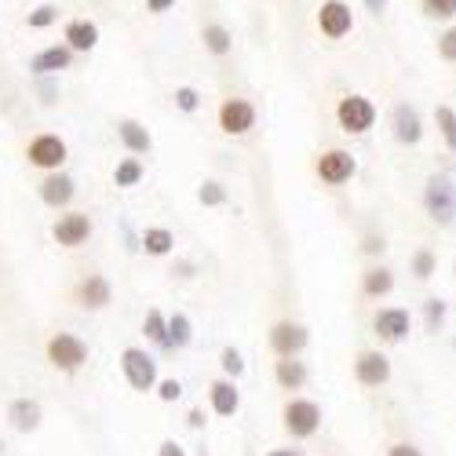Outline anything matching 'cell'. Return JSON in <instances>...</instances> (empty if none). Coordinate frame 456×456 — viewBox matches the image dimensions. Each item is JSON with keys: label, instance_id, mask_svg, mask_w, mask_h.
Listing matches in <instances>:
<instances>
[{"label": "cell", "instance_id": "6da1fadb", "mask_svg": "<svg viewBox=\"0 0 456 456\" xmlns=\"http://www.w3.org/2000/svg\"><path fill=\"white\" fill-rule=\"evenodd\" d=\"M45 358H48V365H52L55 372H62V376H77V372L88 365L92 347L85 344L77 332H52V336H48V344H45Z\"/></svg>", "mask_w": 456, "mask_h": 456}, {"label": "cell", "instance_id": "7a4b0ae2", "mask_svg": "<svg viewBox=\"0 0 456 456\" xmlns=\"http://www.w3.org/2000/svg\"><path fill=\"white\" fill-rule=\"evenodd\" d=\"M281 428L292 442H307L322 431V405L314 398H299L292 395L285 405H281Z\"/></svg>", "mask_w": 456, "mask_h": 456}, {"label": "cell", "instance_id": "3957f363", "mask_svg": "<svg viewBox=\"0 0 456 456\" xmlns=\"http://www.w3.org/2000/svg\"><path fill=\"white\" fill-rule=\"evenodd\" d=\"M424 212L431 216V223H438L442 231H449V226L456 223V183L442 172L428 175L424 183Z\"/></svg>", "mask_w": 456, "mask_h": 456}, {"label": "cell", "instance_id": "277c9868", "mask_svg": "<svg viewBox=\"0 0 456 456\" xmlns=\"http://www.w3.org/2000/svg\"><path fill=\"white\" fill-rule=\"evenodd\" d=\"M118 365H121L125 384H128L135 395H150V391L158 387V379H161V372H158V358L150 354L146 347H125Z\"/></svg>", "mask_w": 456, "mask_h": 456}, {"label": "cell", "instance_id": "5b68a950", "mask_svg": "<svg viewBox=\"0 0 456 456\" xmlns=\"http://www.w3.org/2000/svg\"><path fill=\"white\" fill-rule=\"evenodd\" d=\"M22 154H26V165L37 168V172H59L69 161V146L59 132H37L26 142Z\"/></svg>", "mask_w": 456, "mask_h": 456}, {"label": "cell", "instance_id": "8992f818", "mask_svg": "<svg viewBox=\"0 0 456 456\" xmlns=\"http://www.w3.org/2000/svg\"><path fill=\"white\" fill-rule=\"evenodd\" d=\"M376 118H379L376 102L369 95H362V92H347L344 99L336 102V125L344 128L347 135H365L376 125Z\"/></svg>", "mask_w": 456, "mask_h": 456}, {"label": "cell", "instance_id": "52a82bcc", "mask_svg": "<svg viewBox=\"0 0 456 456\" xmlns=\"http://www.w3.org/2000/svg\"><path fill=\"white\" fill-rule=\"evenodd\" d=\"M92 234H95V219L88 212H81V208H62L55 216V223H52V241L59 248H69V252L88 245Z\"/></svg>", "mask_w": 456, "mask_h": 456}, {"label": "cell", "instance_id": "ba28073f", "mask_svg": "<svg viewBox=\"0 0 456 456\" xmlns=\"http://www.w3.org/2000/svg\"><path fill=\"white\" fill-rule=\"evenodd\" d=\"M256 121H259V110H256V102L245 99V95L223 99L219 110H216V125H219V132H223V135H231V139L248 135V132L256 128Z\"/></svg>", "mask_w": 456, "mask_h": 456}, {"label": "cell", "instance_id": "9c48e42d", "mask_svg": "<svg viewBox=\"0 0 456 456\" xmlns=\"http://www.w3.org/2000/svg\"><path fill=\"white\" fill-rule=\"evenodd\" d=\"M311 344V329L303 322H292V318H281L267 329V347L274 351V358H296L303 354Z\"/></svg>", "mask_w": 456, "mask_h": 456}, {"label": "cell", "instance_id": "30bf717a", "mask_svg": "<svg viewBox=\"0 0 456 456\" xmlns=\"http://www.w3.org/2000/svg\"><path fill=\"white\" fill-rule=\"evenodd\" d=\"M354 172H358V161H354L351 150H344V146L322 150L318 161H314V175H318L325 186H344V183L354 179Z\"/></svg>", "mask_w": 456, "mask_h": 456}, {"label": "cell", "instance_id": "8fae6325", "mask_svg": "<svg viewBox=\"0 0 456 456\" xmlns=\"http://www.w3.org/2000/svg\"><path fill=\"white\" fill-rule=\"evenodd\" d=\"M314 22H318L325 41H344V37L354 29V12H351L347 0H322Z\"/></svg>", "mask_w": 456, "mask_h": 456}, {"label": "cell", "instance_id": "7c38bea8", "mask_svg": "<svg viewBox=\"0 0 456 456\" xmlns=\"http://www.w3.org/2000/svg\"><path fill=\"white\" fill-rule=\"evenodd\" d=\"M73 303L88 314H99L113 303V285L106 274H85L77 285H73Z\"/></svg>", "mask_w": 456, "mask_h": 456}, {"label": "cell", "instance_id": "4fadbf2b", "mask_svg": "<svg viewBox=\"0 0 456 456\" xmlns=\"http://www.w3.org/2000/svg\"><path fill=\"white\" fill-rule=\"evenodd\" d=\"M4 420H8V428L15 435H37V431H41V424H45V405L37 398H29V395H19V398L8 402Z\"/></svg>", "mask_w": 456, "mask_h": 456}, {"label": "cell", "instance_id": "5bb4252c", "mask_svg": "<svg viewBox=\"0 0 456 456\" xmlns=\"http://www.w3.org/2000/svg\"><path fill=\"white\" fill-rule=\"evenodd\" d=\"M37 194H41V205L52 208V212H62L73 205V198H77V179L66 175L62 168L59 172H45L41 186H37Z\"/></svg>", "mask_w": 456, "mask_h": 456}, {"label": "cell", "instance_id": "9a60e30c", "mask_svg": "<svg viewBox=\"0 0 456 456\" xmlns=\"http://www.w3.org/2000/svg\"><path fill=\"white\" fill-rule=\"evenodd\" d=\"M73 59H77V52L66 41H59V45H48L37 55H29V73L33 77H59L62 69H73Z\"/></svg>", "mask_w": 456, "mask_h": 456}, {"label": "cell", "instance_id": "2e32d148", "mask_svg": "<svg viewBox=\"0 0 456 456\" xmlns=\"http://www.w3.org/2000/svg\"><path fill=\"white\" fill-rule=\"evenodd\" d=\"M354 379L362 387L376 391V387H384L387 379H391V358L384 351H358L354 358Z\"/></svg>", "mask_w": 456, "mask_h": 456}, {"label": "cell", "instance_id": "e0dca14e", "mask_svg": "<svg viewBox=\"0 0 456 456\" xmlns=\"http://www.w3.org/2000/svg\"><path fill=\"white\" fill-rule=\"evenodd\" d=\"M372 332L384 339V344H402L412 332V314L405 307H379L372 314Z\"/></svg>", "mask_w": 456, "mask_h": 456}, {"label": "cell", "instance_id": "ac0fdd59", "mask_svg": "<svg viewBox=\"0 0 456 456\" xmlns=\"http://www.w3.org/2000/svg\"><path fill=\"white\" fill-rule=\"evenodd\" d=\"M208 409L219 416V420H231V416L241 412V391H238V379L231 376H216L208 384Z\"/></svg>", "mask_w": 456, "mask_h": 456}, {"label": "cell", "instance_id": "d6986e66", "mask_svg": "<svg viewBox=\"0 0 456 456\" xmlns=\"http://www.w3.org/2000/svg\"><path fill=\"white\" fill-rule=\"evenodd\" d=\"M391 135L402 142V146H416L424 139V118H420V110L409 106V102H398L391 110Z\"/></svg>", "mask_w": 456, "mask_h": 456}, {"label": "cell", "instance_id": "ffe728a7", "mask_svg": "<svg viewBox=\"0 0 456 456\" xmlns=\"http://www.w3.org/2000/svg\"><path fill=\"white\" fill-rule=\"evenodd\" d=\"M113 128H118V139L121 146L128 150V154L135 158H150V150H154V135H150V128L135 118H118L113 121Z\"/></svg>", "mask_w": 456, "mask_h": 456}, {"label": "cell", "instance_id": "44dd1931", "mask_svg": "<svg viewBox=\"0 0 456 456\" xmlns=\"http://www.w3.org/2000/svg\"><path fill=\"white\" fill-rule=\"evenodd\" d=\"M62 41L77 52V55H88L99 48V26L92 19H69L62 26Z\"/></svg>", "mask_w": 456, "mask_h": 456}, {"label": "cell", "instance_id": "7402d4cb", "mask_svg": "<svg viewBox=\"0 0 456 456\" xmlns=\"http://www.w3.org/2000/svg\"><path fill=\"white\" fill-rule=\"evenodd\" d=\"M307 379H311V369H307V362H299V354L274 362V384L281 391H289V395L292 391H303V387H307Z\"/></svg>", "mask_w": 456, "mask_h": 456}, {"label": "cell", "instance_id": "603a6c76", "mask_svg": "<svg viewBox=\"0 0 456 456\" xmlns=\"http://www.w3.org/2000/svg\"><path fill=\"white\" fill-rule=\"evenodd\" d=\"M139 252H146L150 259H165L175 252V234L168 226H146L139 234Z\"/></svg>", "mask_w": 456, "mask_h": 456}, {"label": "cell", "instance_id": "cb8c5ba5", "mask_svg": "<svg viewBox=\"0 0 456 456\" xmlns=\"http://www.w3.org/2000/svg\"><path fill=\"white\" fill-rule=\"evenodd\" d=\"M201 48L212 55V59H226L234 52V33L226 29L223 22H205L201 26Z\"/></svg>", "mask_w": 456, "mask_h": 456}, {"label": "cell", "instance_id": "d4e9b609", "mask_svg": "<svg viewBox=\"0 0 456 456\" xmlns=\"http://www.w3.org/2000/svg\"><path fill=\"white\" fill-rule=\"evenodd\" d=\"M142 336H146V344H154L158 351H172V344H168V314L161 311V307H150L146 311V318H142Z\"/></svg>", "mask_w": 456, "mask_h": 456}, {"label": "cell", "instance_id": "484cf974", "mask_svg": "<svg viewBox=\"0 0 456 456\" xmlns=\"http://www.w3.org/2000/svg\"><path fill=\"white\" fill-rule=\"evenodd\" d=\"M362 292H365L369 299H384V296H391V292H395V271L384 267V263L369 267V271L362 274Z\"/></svg>", "mask_w": 456, "mask_h": 456}, {"label": "cell", "instance_id": "4316f807", "mask_svg": "<svg viewBox=\"0 0 456 456\" xmlns=\"http://www.w3.org/2000/svg\"><path fill=\"white\" fill-rule=\"evenodd\" d=\"M142 175H146V165H142V158H135V154H128V158H121L118 165H113V186H118V190L139 186Z\"/></svg>", "mask_w": 456, "mask_h": 456}, {"label": "cell", "instance_id": "83f0119b", "mask_svg": "<svg viewBox=\"0 0 456 456\" xmlns=\"http://www.w3.org/2000/svg\"><path fill=\"white\" fill-rule=\"evenodd\" d=\"M168 344H172V351H186L194 344V322H190V314H183V311L168 314Z\"/></svg>", "mask_w": 456, "mask_h": 456}, {"label": "cell", "instance_id": "f1b7e54d", "mask_svg": "<svg viewBox=\"0 0 456 456\" xmlns=\"http://www.w3.org/2000/svg\"><path fill=\"white\" fill-rule=\"evenodd\" d=\"M198 201H201L205 208H223L226 201H231V190H226L219 179H205V183L198 186Z\"/></svg>", "mask_w": 456, "mask_h": 456}, {"label": "cell", "instance_id": "f546056e", "mask_svg": "<svg viewBox=\"0 0 456 456\" xmlns=\"http://www.w3.org/2000/svg\"><path fill=\"white\" fill-rule=\"evenodd\" d=\"M435 125H438L445 146L452 150V158H456V110L452 106H435Z\"/></svg>", "mask_w": 456, "mask_h": 456}, {"label": "cell", "instance_id": "4dcf8cb0", "mask_svg": "<svg viewBox=\"0 0 456 456\" xmlns=\"http://www.w3.org/2000/svg\"><path fill=\"white\" fill-rule=\"evenodd\" d=\"M219 369H223V376H231V379H241L245 376V354L234 347V344H226L223 351H219Z\"/></svg>", "mask_w": 456, "mask_h": 456}, {"label": "cell", "instance_id": "1f68e13d", "mask_svg": "<svg viewBox=\"0 0 456 456\" xmlns=\"http://www.w3.org/2000/svg\"><path fill=\"white\" fill-rule=\"evenodd\" d=\"M445 314H449V303H445V299H438V296L424 299V329H428V332H442Z\"/></svg>", "mask_w": 456, "mask_h": 456}, {"label": "cell", "instance_id": "d6a6232c", "mask_svg": "<svg viewBox=\"0 0 456 456\" xmlns=\"http://www.w3.org/2000/svg\"><path fill=\"white\" fill-rule=\"evenodd\" d=\"M409 267H412V274L420 278V281H428V278H435V271H438V256H435L431 248H416Z\"/></svg>", "mask_w": 456, "mask_h": 456}, {"label": "cell", "instance_id": "836d02e7", "mask_svg": "<svg viewBox=\"0 0 456 456\" xmlns=\"http://www.w3.org/2000/svg\"><path fill=\"white\" fill-rule=\"evenodd\" d=\"M172 102H175L179 113H198V110H201V92H198L194 85H179V88L172 92Z\"/></svg>", "mask_w": 456, "mask_h": 456}, {"label": "cell", "instance_id": "e575fe53", "mask_svg": "<svg viewBox=\"0 0 456 456\" xmlns=\"http://www.w3.org/2000/svg\"><path fill=\"white\" fill-rule=\"evenodd\" d=\"M59 22V4H37L33 12H26V26L29 29H48Z\"/></svg>", "mask_w": 456, "mask_h": 456}, {"label": "cell", "instance_id": "d590c367", "mask_svg": "<svg viewBox=\"0 0 456 456\" xmlns=\"http://www.w3.org/2000/svg\"><path fill=\"white\" fill-rule=\"evenodd\" d=\"M420 12L435 22H452L456 19V0H420Z\"/></svg>", "mask_w": 456, "mask_h": 456}, {"label": "cell", "instance_id": "8d00e7d4", "mask_svg": "<svg viewBox=\"0 0 456 456\" xmlns=\"http://www.w3.org/2000/svg\"><path fill=\"white\" fill-rule=\"evenodd\" d=\"M154 395L161 398V402H179L183 398V379H175V376H165V379H158V387H154Z\"/></svg>", "mask_w": 456, "mask_h": 456}, {"label": "cell", "instance_id": "74e56055", "mask_svg": "<svg viewBox=\"0 0 456 456\" xmlns=\"http://www.w3.org/2000/svg\"><path fill=\"white\" fill-rule=\"evenodd\" d=\"M438 59L442 62H456V26H449L445 33H438Z\"/></svg>", "mask_w": 456, "mask_h": 456}, {"label": "cell", "instance_id": "f35d334b", "mask_svg": "<svg viewBox=\"0 0 456 456\" xmlns=\"http://www.w3.org/2000/svg\"><path fill=\"white\" fill-rule=\"evenodd\" d=\"M37 95H41V106H55V99H59V81H55V77H37Z\"/></svg>", "mask_w": 456, "mask_h": 456}, {"label": "cell", "instance_id": "ab89813d", "mask_svg": "<svg viewBox=\"0 0 456 456\" xmlns=\"http://www.w3.org/2000/svg\"><path fill=\"white\" fill-rule=\"evenodd\" d=\"M362 252H365V256H384V252H387V238L376 234V231H369V234L362 238Z\"/></svg>", "mask_w": 456, "mask_h": 456}, {"label": "cell", "instance_id": "60d3db41", "mask_svg": "<svg viewBox=\"0 0 456 456\" xmlns=\"http://www.w3.org/2000/svg\"><path fill=\"white\" fill-rule=\"evenodd\" d=\"M387 456H424V449L412 445V442H391L387 445Z\"/></svg>", "mask_w": 456, "mask_h": 456}, {"label": "cell", "instance_id": "b9f144b4", "mask_svg": "<svg viewBox=\"0 0 456 456\" xmlns=\"http://www.w3.org/2000/svg\"><path fill=\"white\" fill-rule=\"evenodd\" d=\"M142 8H146L150 15H168V12L175 8V0H142Z\"/></svg>", "mask_w": 456, "mask_h": 456}, {"label": "cell", "instance_id": "7bdbcfd3", "mask_svg": "<svg viewBox=\"0 0 456 456\" xmlns=\"http://www.w3.org/2000/svg\"><path fill=\"white\" fill-rule=\"evenodd\" d=\"M186 424H190V431H205V424H208L205 409H190V412H186Z\"/></svg>", "mask_w": 456, "mask_h": 456}, {"label": "cell", "instance_id": "ee69618b", "mask_svg": "<svg viewBox=\"0 0 456 456\" xmlns=\"http://www.w3.org/2000/svg\"><path fill=\"white\" fill-rule=\"evenodd\" d=\"M158 456H186V449H183L175 438H165V442L158 445Z\"/></svg>", "mask_w": 456, "mask_h": 456}, {"label": "cell", "instance_id": "f6af8a7d", "mask_svg": "<svg viewBox=\"0 0 456 456\" xmlns=\"http://www.w3.org/2000/svg\"><path fill=\"white\" fill-rule=\"evenodd\" d=\"M362 4H365V12H369L372 19H379V15L387 12V4H391V0H362Z\"/></svg>", "mask_w": 456, "mask_h": 456}, {"label": "cell", "instance_id": "bcb514c9", "mask_svg": "<svg viewBox=\"0 0 456 456\" xmlns=\"http://www.w3.org/2000/svg\"><path fill=\"white\" fill-rule=\"evenodd\" d=\"M263 456H307V452H303L299 445H278V449H267Z\"/></svg>", "mask_w": 456, "mask_h": 456}, {"label": "cell", "instance_id": "7dc6e473", "mask_svg": "<svg viewBox=\"0 0 456 456\" xmlns=\"http://www.w3.org/2000/svg\"><path fill=\"white\" fill-rule=\"evenodd\" d=\"M172 274H175V278H194V263H186V259H183V263H175Z\"/></svg>", "mask_w": 456, "mask_h": 456}, {"label": "cell", "instance_id": "c3c4849f", "mask_svg": "<svg viewBox=\"0 0 456 456\" xmlns=\"http://www.w3.org/2000/svg\"><path fill=\"white\" fill-rule=\"evenodd\" d=\"M198 456H212V449H208V445L201 442V445H198Z\"/></svg>", "mask_w": 456, "mask_h": 456}, {"label": "cell", "instance_id": "681fc988", "mask_svg": "<svg viewBox=\"0 0 456 456\" xmlns=\"http://www.w3.org/2000/svg\"><path fill=\"white\" fill-rule=\"evenodd\" d=\"M452 278H456V274H452Z\"/></svg>", "mask_w": 456, "mask_h": 456}]
</instances>
